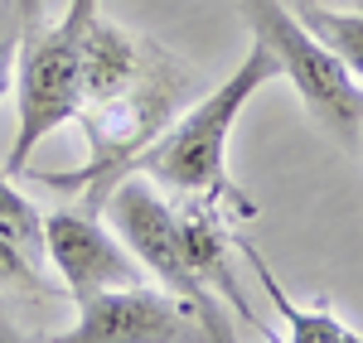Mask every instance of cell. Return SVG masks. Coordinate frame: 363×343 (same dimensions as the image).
Segmentation results:
<instances>
[{
	"label": "cell",
	"instance_id": "1",
	"mask_svg": "<svg viewBox=\"0 0 363 343\" xmlns=\"http://www.w3.org/2000/svg\"><path fill=\"white\" fill-rule=\"evenodd\" d=\"M277 78H281V68L272 58V49L252 39V49L233 68V78H223L213 92H203L194 107L169 116V126L145 150H136L121 174H145L160 189H169L174 199L228 203L238 218H252L257 203L228 174V141H233V126H238L242 107Z\"/></svg>",
	"mask_w": 363,
	"mask_h": 343
},
{
	"label": "cell",
	"instance_id": "2",
	"mask_svg": "<svg viewBox=\"0 0 363 343\" xmlns=\"http://www.w3.org/2000/svg\"><path fill=\"white\" fill-rule=\"evenodd\" d=\"M184 87H189V68L169 54V49L155 44L145 73H140L131 87H121V92L102 97V102H83V107H78L73 121L83 126V141H87V165L83 170H63V174L44 170V174H34V179L49 184V189H63V194L87 189V208L97 213L102 194L121 179L126 160H131L136 150H145V145L169 126V116L179 112Z\"/></svg>",
	"mask_w": 363,
	"mask_h": 343
},
{
	"label": "cell",
	"instance_id": "3",
	"mask_svg": "<svg viewBox=\"0 0 363 343\" xmlns=\"http://www.w3.org/2000/svg\"><path fill=\"white\" fill-rule=\"evenodd\" d=\"M102 10V0H68L58 25H39L29 20L25 39H20V58H15V102H20V126L5 155V174H25L34 150L63 131L78 102H83V34L87 20Z\"/></svg>",
	"mask_w": 363,
	"mask_h": 343
},
{
	"label": "cell",
	"instance_id": "4",
	"mask_svg": "<svg viewBox=\"0 0 363 343\" xmlns=\"http://www.w3.org/2000/svg\"><path fill=\"white\" fill-rule=\"evenodd\" d=\"M238 5H242L247 34L272 49L281 78L296 83L310 121L335 145L354 150L363 141V83L354 78V68L286 0H238Z\"/></svg>",
	"mask_w": 363,
	"mask_h": 343
},
{
	"label": "cell",
	"instance_id": "5",
	"mask_svg": "<svg viewBox=\"0 0 363 343\" xmlns=\"http://www.w3.org/2000/svg\"><path fill=\"white\" fill-rule=\"evenodd\" d=\"M102 208H107L112 232L131 247V257L145 266V276H155L169 295H179V300L194 310V319L203 324L208 339H218V343L238 339V329L228 324V319H233L228 305L189 271V261H184V237H179V208L160 194L155 179H145V174H121L112 189L102 194L97 213H102Z\"/></svg>",
	"mask_w": 363,
	"mask_h": 343
},
{
	"label": "cell",
	"instance_id": "6",
	"mask_svg": "<svg viewBox=\"0 0 363 343\" xmlns=\"http://www.w3.org/2000/svg\"><path fill=\"white\" fill-rule=\"evenodd\" d=\"M78 319L58 334L63 343H184L208 339L194 310L165 286H112L73 300Z\"/></svg>",
	"mask_w": 363,
	"mask_h": 343
},
{
	"label": "cell",
	"instance_id": "7",
	"mask_svg": "<svg viewBox=\"0 0 363 343\" xmlns=\"http://www.w3.org/2000/svg\"><path fill=\"white\" fill-rule=\"evenodd\" d=\"M44 257L54 261L58 281H63V290L73 300L145 281V266L131 257V247L92 208H54V213H44Z\"/></svg>",
	"mask_w": 363,
	"mask_h": 343
},
{
	"label": "cell",
	"instance_id": "8",
	"mask_svg": "<svg viewBox=\"0 0 363 343\" xmlns=\"http://www.w3.org/2000/svg\"><path fill=\"white\" fill-rule=\"evenodd\" d=\"M233 252L252 266V276H257V286L267 290L272 310L286 319V339H291V343H363V334H359V329H349L335 310H306V305H296V300L281 290V281L272 276V266L262 261V252H257L252 242L233 237Z\"/></svg>",
	"mask_w": 363,
	"mask_h": 343
},
{
	"label": "cell",
	"instance_id": "9",
	"mask_svg": "<svg viewBox=\"0 0 363 343\" xmlns=\"http://www.w3.org/2000/svg\"><path fill=\"white\" fill-rule=\"evenodd\" d=\"M301 20H306V25L315 29L349 68H354V78L363 83V15L359 10H335V5L306 0V5H301Z\"/></svg>",
	"mask_w": 363,
	"mask_h": 343
},
{
	"label": "cell",
	"instance_id": "10",
	"mask_svg": "<svg viewBox=\"0 0 363 343\" xmlns=\"http://www.w3.org/2000/svg\"><path fill=\"white\" fill-rule=\"evenodd\" d=\"M0 228L10 237H20L34 257H44V213L34 208V199H25L15 189V174L0 170Z\"/></svg>",
	"mask_w": 363,
	"mask_h": 343
},
{
	"label": "cell",
	"instance_id": "11",
	"mask_svg": "<svg viewBox=\"0 0 363 343\" xmlns=\"http://www.w3.org/2000/svg\"><path fill=\"white\" fill-rule=\"evenodd\" d=\"M39 0H0V102L15 92V58L29 20H39Z\"/></svg>",
	"mask_w": 363,
	"mask_h": 343
},
{
	"label": "cell",
	"instance_id": "12",
	"mask_svg": "<svg viewBox=\"0 0 363 343\" xmlns=\"http://www.w3.org/2000/svg\"><path fill=\"white\" fill-rule=\"evenodd\" d=\"M0 286L5 290H44V276H39V257L29 252L20 237L0 228Z\"/></svg>",
	"mask_w": 363,
	"mask_h": 343
}]
</instances>
